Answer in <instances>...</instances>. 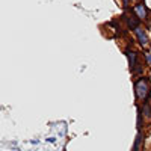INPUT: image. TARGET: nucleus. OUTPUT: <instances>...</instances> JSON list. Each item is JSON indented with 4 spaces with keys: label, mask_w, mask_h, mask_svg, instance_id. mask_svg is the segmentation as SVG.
Wrapping results in <instances>:
<instances>
[{
    "label": "nucleus",
    "mask_w": 151,
    "mask_h": 151,
    "mask_svg": "<svg viewBox=\"0 0 151 151\" xmlns=\"http://www.w3.org/2000/svg\"><path fill=\"white\" fill-rule=\"evenodd\" d=\"M136 91H137V97L139 98H145L148 94V86L145 80H139L136 83Z\"/></svg>",
    "instance_id": "nucleus-1"
},
{
    "label": "nucleus",
    "mask_w": 151,
    "mask_h": 151,
    "mask_svg": "<svg viewBox=\"0 0 151 151\" xmlns=\"http://www.w3.org/2000/svg\"><path fill=\"white\" fill-rule=\"evenodd\" d=\"M134 11L137 12V15H139L141 20H145V18H147V9H145L144 5H136Z\"/></svg>",
    "instance_id": "nucleus-2"
},
{
    "label": "nucleus",
    "mask_w": 151,
    "mask_h": 151,
    "mask_svg": "<svg viewBox=\"0 0 151 151\" xmlns=\"http://www.w3.org/2000/svg\"><path fill=\"white\" fill-rule=\"evenodd\" d=\"M136 35H137V38H139L141 44H147V35L144 33V30H142L141 27H137V29H136Z\"/></svg>",
    "instance_id": "nucleus-3"
},
{
    "label": "nucleus",
    "mask_w": 151,
    "mask_h": 151,
    "mask_svg": "<svg viewBox=\"0 0 151 151\" xmlns=\"http://www.w3.org/2000/svg\"><path fill=\"white\" fill-rule=\"evenodd\" d=\"M129 58H130V65L133 67V64H134V53H129Z\"/></svg>",
    "instance_id": "nucleus-4"
},
{
    "label": "nucleus",
    "mask_w": 151,
    "mask_h": 151,
    "mask_svg": "<svg viewBox=\"0 0 151 151\" xmlns=\"http://www.w3.org/2000/svg\"><path fill=\"white\" fill-rule=\"evenodd\" d=\"M147 59H148V60L151 62V55H147Z\"/></svg>",
    "instance_id": "nucleus-5"
},
{
    "label": "nucleus",
    "mask_w": 151,
    "mask_h": 151,
    "mask_svg": "<svg viewBox=\"0 0 151 151\" xmlns=\"http://www.w3.org/2000/svg\"><path fill=\"white\" fill-rule=\"evenodd\" d=\"M124 2H125V3H127V2H129V0H124Z\"/></svg>",
    "instance_id": "nucleus-6"
}]
</instances>
